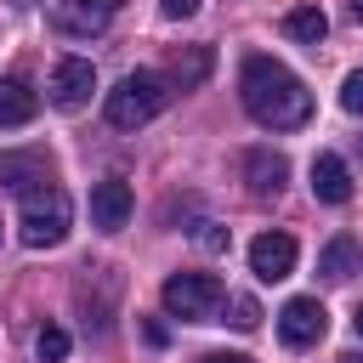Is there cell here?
Returning a JSON list of instances; mask_svg holds the SVG:
<instances>
[{
	"label": "cell",
	"mask_w": 363,
	"mask_h": 363,
	"mask_svg": "<svg viewBox=\"0 0 363 363\" xmlns=\"http://www.w3.org/2000/svg\"><path fill=\"white\" fill-rule=\"evenodd\" d=\"M238 96H244L250 119L267 125V130H295V125L312 119V91L278 57H250L244 74H238Z\"/></svg>",
	"instance_id": "6da1fadb"
},
{
	"label": "cell",
	"mask_w": 363,
	"mask_h": 363,
	"mask_svg": "<svg viewBox=\"0 0 363 363\" xmlns=\"http://www.w3.org/2000/svg\"><path fill=\"white\" fill-rule=\"evenodd\" d=\"M17 199H23V210H17V233H23V244H28V250H51V244H62V238H68L74 204H68V193H62L57 182L28 187V193H17Z\"/></svg>",
	"instance_id": "7a4b0ae2"
},
{
	"label": "cell",
	"mask_w": 363,
	"mask_h": 363,
	"mask_svg": "<svg viewBox=\"0 0 363 363\" xmlns=\"http://www.w3.org/2000/svg\"><path fill=\"white\" fill-rule=\"evenodd\" d=\"M164 102H170V79H164V74H153V68H136V74H125V79L108 91V125L136 130V125L159 119V113H164Z\"/></svg>",
	"instance_id": "3957f363"
},
{
	"label": "cell",
	"mask_w": 363,
	"mask_h": 363,
	"mask_svg": "<svg viewBox=\"0 0 363 363\" xmlns=\"http://www.w3.org/2000/svg\"><path fill=\"white\" fill-rule=\"evenodd\" d=\"M159 295H164V312L187 318V323H216V312L227 301V289H221L216 272H170Z\"/></svg>",
	"instance_id": "277c9868"
},
{
	"label": "cell",
	"mask_w": 363,
	"mask_h": 363,
	"mask_svg": "<svg viewBox=\"0 0 363 363\" xmlns=\"http://www.w3.org/2000/svg\"><path fill=\"white\" fill-rule=\"evenodd\" d=\"M91 91H96V68H91L85 57H62V62L51 68V85H45L51 108H62V113H79V108L91 102Z\"/></svg>",
	"instance_id": "5b68a950"
},
{
	"label": "cell",
	"mask_w": 363,
	"mask_h": 363,
	"mask_svg": "<svg viewBox=\"0 0 363 363\" xmlns=\"http://www.w3.org/2000/svg\"><path fill=\"white\" fill-rule=\"evenodd\" d=\"M323 329H329V312H323L318 295H295V301H284V312H278V335H284V346H318Z\"/></svg>",
	"instance_id": "8992f818"
},
{
	"label": "cell",
	"mask_w": 363,
	"mask_h": 363,
	"mask_svg": "<svg viewBox=\"0 0 363 363\" xmlns=\"http://www.w3.org/2000/svg\"><path fill=\"white\" fill-rule=\"evenodd\" d=\"M250 272H255L261 284H284V278L295 272V238H289V233H261V238L250 244Z\"/></svg>",
	"instance_id": "52a82bcc"
},
{
	"label": "cell",
	"mask_w": 363,
	"mask_h": 363,
	"mask_svg": "<svg viewBox=\"0 0 363 363\" xmlns=\"http://www.w3.org/2000/svg\"><path fill=\"white\" fill-rule=\"evenodd\" d=\"M130 182L125 176H108V182H96L91 187V227H102V233H119L125 221H130Z\"/></svg>",
	"instance_id": "ba28073f"
},
{
	"label": "cell",
	"mask_w": 363,
	"mask_h": 363,
	"mask_svg": "<svg viewBox=\"0 0 363 363\" xmlns=\"http://www.w3.org/2000/svg\"><path fill=\"white\" fill-rule=\"evenodd\" d=\"M45 182H51V153H45V147H17V153H0V187L28 193V187H45Z\"/></svg>",
	"instance_id": "9c48e42d"
},
{
	"label": "cell",
	"mask_w": 363,
	"mask_h": 363,
	"mask_svg": "<svg viewBox=\"0 0 363 363\" xmlns=\"http://www.w3.org/2000/svg\"><path fill=\"white\" fill-rule=\"evenodd\" d=\"M244 182H250L255 199H278L284 182H289V159L272 153V147H250V153H244Z\"/></svg>",
	"instance_id": "30bf717a"
},
{
	"label": "cell",
	"mask_w": 363,
	"mask_h": 363,
	"mask_svg": "<svg viewBox=\"0 0 363 363\" xmlns=\"http://www.w3.org/2000/svg\"><path fill=\"white\" fill-rule=\"evenodd\" d=\"M125 0H57V28L62 34H96V28H108V17L119 11Z\"/></svg>",
	"instance_id": "8fae6325"
},
{
	"label": "cell",
	"mask_w": 363,
	"mask_h": 363,
	"mask_svg": "<svg viewBox=\"0 0 363 363\" xmlns=\"http://www.w3.org/2000/svg\"><path fill=\"white\" fill-rule=\"evenodd\" d=\"M312 193H318L323 204H346V199H352V170H346L340 153H318V159H312Z\"/></svg>",
	"instance_id": "7c38bea8"
},
{
	"label": "cell",
	"mask_w": 363,
	"mask_h": 363,
	"mask_svg": "<svg viewBox=\"0 0 363 363\" xmlns=\"http://www.w3.org/2000/svg\"><path fill=\"white\" fill-rule=\"evenodd\" d=\"M34 113H40V91H34L28 79L6 74V79H0V130H11V125H28Z\"/></svg>",
	"instance_id": "4fadbf2b"
},
{
	"label": "cell",
	"mask_w": 363,
	"mask_h": 363,
	"mask_svg": "<svg viewBox=\"0 0 363 363\" xmlns=\"http://www.w3.org/2000/svg\"><path fill=\"white\" fill-rule=\"evenodd\" d=\"M318 272H323L329 284H346V278L357 272V244H352L346 233H340V238H329V244H323V255H318Z\"/></svg>",
	"instance_id": "5bb4252c"
},
{
	"label": "cell",
	"mask_w": 363,
	"mask_h": 363,
	"mask_svg": "<svg viewBox=\"0 0 363 363\" xmlns=\"http://www.w3.org/2000/svg\"><path fill=\"white\" fill-rule=\"evenodd\" d=\"M284 34H289V40H301V45H318V40L329 34V17H323L318 6H295V11L284 17Z\"/></svg>",
	"instance_id": "9a60e30c"
},
{
	"label": "cell",
	"mask_w": 363,
	"mask_h": 363,
	"mask_svg": "<svg viewBox=\"0 0 363 363\" xmlns=\"http://www.w3.org/2000/svg\"><path fill=\"white\" fill-rule=\"evenodd\" d=\"M204 74H210V51H204V45H187V51H176V57H170V79H176L182 91H187V85H199Z\"/></svg>",
	"instance_id": "2e32d148"
},
{
	"label": "cell",
	"mask_w": 363,
	"mask_h": 363,
	"mask_svg": "<svg viewBox=\"0 0 363 363\" xmlns=\"http://www.w3.org/2000/svg\"><path fill=\"white\" fill-rule=\"evenodd\" d=\"M34 352H40V363H62V357H68V335L51 323V329L34 335Z\"/></svg>",
	"instance_id": "e0dca14e"
},
{
	"label": "cell",
	"mask_w": 363,
	"mask_h": 363,
	"mask_svg": "<svg viewBox=\"0 0 363 363\" xmlns=\"http://www.w3.org/2000/svg\"><path fill=\"white\" fill-rule=\"evenodd\" d=\"M227 306H233V318H227V323H233V329H255V323H261V306H255V301H250V295H233V301H227Z\"/></svg>",
	"instance_id": "ac0fdd59"
},
{
	"label": "cell",
	"mask_w": 363,
	"mask_h": 363,
	"mask_svg": "<svg viewBox=\"0 0 363 363\" xmlns=\"http://www.w3.org/2000/svg\"><path fill=\"white\" fill-rule=\"evenodd\" d=\"M340 108L363 119V68H357V74H346V85H340Z\"/></svg>",
	"instance_id": "d6986e66"
},
{
	"label": "cell",
	"mask_w": 363,
	"mask_h": 363,
	"mask_svg": "<svg viewBox=\"0 0 363 363\" xmlns=\"http://www.w3.org/2000/svg\"><path fill=\"white\" fill-rule=\"evenodd\" d=\"M199 244L221 255V250H227V227H216V221H204V227H199Z\"/></svg>",
	"instance_id": "ffe728a7"
},
{
	"label": "cell",
	"mask_w": 363,
	"mask_h": 363,
	"mask_svg": "<svg viewBox=\"0 0 363 363\" xmlns=\"http://www.w3.org/2000/svg\"><path fill=\"white\" fill-rule=\"evenodd\" d=\"M164 6V17H193L199 11V0H159Z\"/></svg>",
	"instance_id": "44dd1931"
},
{
	"label": "cell",
	"mask_w": 363,
	"mask_h": 363,
	"mask_svg": "<svg viewBox=\"0 0 363 363\" xmlns=\"http://www.w3.org/2000/svg\"><path fill=\"white\" fill-rule=\"evenodd\" d=\"M199 363H250V357H244V352H204Z\"/></svg>",
	"instance_id": "7402d4cb"
},
{
	"label": "cell",
	"mask_w": 363,
	"mask_h": 363,
	"mask_svg": "<svg viewBox=\"0 0 363 363\" xmlns=\"http://www.w3.org/2000/svg\"><path fill=\"white\" fill-rule=\"evenodd\" d=\"M147 340H153V346H164V340H170V329H164L159 318H147Z\"/></svg>",
	"instance_id": "603a6c76"
},
{
	"label": "cell",
	"mask_w": 363,
	"mask_h": 363,
	"mask_svg": "<svg viewBox=\"0 0 363 363\" xmlns=\"http://www.w3.org/2000/svg\"><path fill=\"white\" fill-rule=\"evenodd\" d=\"M346 11H352V17H357V23H363V0H346Z\"/></svg>",
	"instance_id": "cb8c5ba5"
},
{
	"label": "cell",
	"mask_w": 363,
	"mask_h": 363,
	"mask_svg": "<svg viewBox=\"0 0 363 363\" xmlns=\"http://www.w3.org/2000/svg\"><path fill=\"white\" fill-rule=\"evenodd\" d=\"M352 323H357V335H363V306H357V318H352Z\"/></svg>",
	"instance_id": "d4e9b609"
},
{
	"label": "cell",
	"mask_w": 363,
	"mask_h": 363,
	"mask_svg": "<svg viewBox=\"0 0 363 363\" xmlns=\"http://www.w3.org/2000/svg\"><path fill=\"white\" fill-rule=\"evenodd\" d=\"M357 159H363V142H357Z\"/></svg>",
	"instance_id": "484cf974"
},
{
	"label": "cell",
	"mask_w": 363,
	"mask_h": 363,
	"mask_svg": "<svg viewBox=\"0 0 363 363\" xmlns=\"http://www.w3.org/2000/svg\"><path fill=\"white\" fill-rule=\"evenodd\" d=\"M17 6H34V0H17Z\"/></svg>",
	"instance_id": "4316f807"
}]
</instances>
